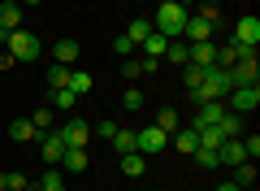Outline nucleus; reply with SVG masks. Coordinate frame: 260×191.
Masks as SVG:
<instances>
[{
	"instance_id": "obj_45",
	"label": "nucleus",
	"mask_w": 260,
	"mask_h": 191,
	"mask_svg": "<svg viewBox=\"0 0 260 191\" xmlns=\"http://www.w3.org/2000/svg\"><path fill=\"white\" fill-rule=\"evenodd\" d=\"M18 5H44V0H18Z\"/></svg>"
},
{
	"instance_id": "obj_36",
	"label": "nucleus",
	"mask_w": 260,
	"mask_h": 191,
	"mask_svg": "<svg viewBox=\"0 0 260 191\" xmlns=\"http://www.w3.org/2000/svg\"><path fill=\"white\" fill-rule=\"evenodd\" d=\"M113 52H117V57H130V52H135V44L126 39V31H121V35L113 39Z\"/></svg>"
},
{
	"instance_id": "obj_37",
	"label": "nucleus",
	"mask_w": 260,
	"mask_h": 191,
	"mask_svg": "<svg viewBox=\"0 0 260 191\" xmlns=\"http://www.w3.org/2000/svg\"><path fill=\"white\" fill-rule=\"evenodd\" d=\"M195 161H200V165H217V148H195Z\"/></svg>"
},
{
	"instance_id": "obj_32",
	"label": "nucleus",
	"mask_w": 260,
	"mask_h": 191,
	"mask_svg": "<svg viewBox=\"0 0 260 191\" xmlns=\"http://www.w3.org/2000/svg\"><path fill=\"white\" fill-rule=\"evenodd\" d=\"M165 61L186 65V39H169V48H165Z\"/></svg>"
},
{
	"instance_id": "obj_47",
	"label": "nucleus",
	"mask_w": 260,
	"mask_h": 191,
	"mask_svg": "<svg viewBox=\"0 0 260 191\" xmlns=\"http://www.w3.org/2000/svg\"><path fill=\"white\" fill-rule=\"evenodd\" d=\"M156 5H169V0H156Z\"/></svg>"
},
{
	"instance_id": "obj_15",
	"label": "nucleus",
	"mask_w": 260,
	"mask_h": 191,
	"mask_svg": "<svg viewBox=\"0 0 260 191\" xmlns=\"http://www.w3.org/2000/svg\"><path fill=\"white\" fill-rule=\"evenodd\" d=\"M152 126H160L165 135H174V130H182V113L174 109V104H165V109H156V122Z\"/></svg>"
},
{
	"instance_id": "obj_28",
	"label": "nucleus",
	"mask_w": 260,
	"mask_h": 191,
	"mask_svg": "<svg viewBox=\"0 0 260 191\" xmlns=\"http://www.w3.org/2000/svg\"><path fill=\"white\" fill-rule=\"evenodd\" d=\"M30 122H35V130H39V135H48V130H52V122H56V113L44 104V109H35V113H30Z\"/></svg>"
},
{
	"instance_id": "obj_7",
	"label": "nucleus",
	"mask_w": 260,
	"mask_h": 191,
	"mask_svg": "<svg viewBox=\"0 0 260 191\" xmlns=\"http://www.w3.org/2000/svg\"><path fill=\"white\" fill-rule=\"evenodd\" d=\"M56 135H61V144H65V148H87V139H91V126H87L83 118H70L61 130H56Z\"/></svg>"
},
{
	"instance_id": "obj_5",
	"label": "nucleus",
	"mask_w": 260,
	"mask_h": 191,
	"mask_svg": "<svg viewBox=\"0 0 260 191\" xmlns=\"http://www.w3.org/2000/svg\"><path fill=\"white\" fill-rule=\"evenodd\" d=\"M230 44H239V48H256L260 44V18H256V13H247V18L234 22V39H230Z\"/></svg>"
},
{
	"instance_id": "obj_40",
	"label": "nucleus",
	"mask_w": 260,
	"mask_h": 191,
	"mask_svg": "<svg viewBox=\"0 0 260 191\" xmlns=\"http://www.w3.org/2000/svg\"><path fill=\"white\" fill-rule=\"evenodd\" d=\"M200 18H204V22H217V18H221V9H217V5H200Z\"/></svg>"
},
{
	"instance_id": "obj_19",
	"label": "nucleus",
	"mask_w": 260,
	"mask_h": 191,
	"mask_svg": "<svg viewBox=\"0 0 260 191\" xmlns=\"http://www.w3.org/2000/svg\"><path fill=\"white\" fill-rule=\"evenodd\" d=\"M234 187L239 191H247V187H256V161H243V165H234Z\"/></svg>"
},
{
	"instance_id": "obj_27",
	"label": "nucleus",
	"mask_w": 260,
	"mask_h": 191,
	"mask_svg": "<svg viewBox=\"0 0 260 191\" xmlns=\"http://www.w3.org/2000/svg\"><path fill=\"white\" fill-rule=\"evenodd\" d=\"M70 91H74V96H87V91H91V74L87 70H70Z\"/></svg>"
},
{
	"instance_id": "obj_17",
	"label": "nucleus",
	"mask_w": 260,
	"mask_h": 191,
	"mask_svg": "<svg viewBox=\"0 0 260 191\" xmlns=\"http://www.w3.org/2000/svg\"><path fill=\"white\" fill-rule=\"evenodd\" d=\"M9 139L30 144V139H39V130H35V122H30V118H18V122H9Z\"/></svg>"
},
{
	"instance_id": "obj_20",
	"label": "nucleus",
	"mask_w": 260,
	"mask_h": 191,
	"mask_svg": "<svg viewBox=\"0 0 260 191\" xmlns=\"http://www.w3.org/2000/svg\"><path fill=\"white\" fill-rule=\"evenodd\" d=\"M61 165H65V170H74V174H83L87 165H91V161H87V148H65Z\"/></svg>"
},
{
	"instance_id": "obj_38",
	"label": "nucleus",
	"mask_w": 260,
	"mask_h": 191,
	"mask_svg": "<svg viewBox=\"0 0 260 191\" xmlns=\"http://www.w3.org/2000/svg\"><path fill=\"white\" fill-rule=\"evenodd\" d=\"M9 191H30V182H26V174H9Z\"/></svg>"
},
{
	"instance_id": "obj_35",
	"label": "nucleus",
	"mask_w": 260,
	"mask_h": 191,
	"mask_svg": "<svg viewBox=\"0 0 260 191\" xmlns=\"http://www.w3.org/2000/svg\"><path fill=\"white\" fill-rule=\"evenodd\" d=\"M239 144H243V152H247V161L260 156V135H247V139H239Z\"/></svg>"
},
{
	"instance_id": "obj_11",
	"label": "nucleus",
	"mask_w": 260,
	"mask_h": 191,
	"mask_svg": "<svg viewBox=\"0 0 260 191\" xmlns=\"http://www.w3.org/2000/svg\"><path fill=\"white\" fill-rule=\"evenodd\" d=\"M221 118H225V100H208V104H200V113H195L191 126L195 130H200V126H217Z\"/></svg>"
},
{
	"instance_id": "obj_23",
	"label": "nucleus",
	"mask_w": 260,
	"mask_h": 191,
	"mask_svg": "<svg viewBox=\"0 0 260 191\" xmlns=\"http://www.w3.org/2000/svg\"><path fill=\"white\" fill-rule=\"evenodd\" d=\"M148 35H152V22H148V18H135V22L126 26V39H130L135 48H139V44H143Z\"/></svg>"
},
{
	"instance_id": "obj_39",
	"label": "nucleus",
	"mask_w": 260,
	"mask_h": 191,
	"mask_svg": "<svg viewBox=\"0 0 260 191\" xmlns=\"http://www.w3.org/2000/svg\"><path fill=\"white\" fill-rule=\"evenodd\" d=\"M121 74H126V78L135 83V78H139V74H143V65H139V61H126V65H121Z\"/></svg>"
},
{
	"instance_id": "obj_4",
	"label": "nucleus",
	"mask_w": 260,
	"mask_h": 191,
	"mask_svg": "<svg viewBox=\"0 0 260 191\" xmlns=\"http://www.w3.org/2000/svg\"><path fill=\"white\" fill-rule=\"evenodd\" d=\"M260 104V83H247V87H230L225 96V109L230 113H251Z\"/></svg>"
},
{
	"instance_id": "obj_44",
	"label": "nucleus",
	"mask_w": 260,
	"mask_h": 191,
	"mask_svg": "<svg viewBox=\"0 0 260 191\" xmlns=\"http://www.w3.org/2000/svg\"><path fill=\"white\" fill-rule=\"evenodd\" d=\"M5 44H9V31H5V26H0V48H5Z\"/></svg>"
},
{
	"instance_id": "obj_34",
	"label": "nucleus",
	"mask_w": 260,
	"mask_h": 191,
	"mask_svg": "<svg viewBox=\"0 0 260 191\" xmlns=\"http://www.w3.org/2000/svg\"><path fill=\"white\" fill-rule=\"evenodd\" d=\"M74 100H78V96H74V91H70V87L52 91V104H56V109H74Z\"/></svg>"
},
{
	"instance_id": "obj_43",
	"label": "nucleus",
	"mask_w": 260,
	"mask_h": 191,
	"mask_svg": "<svg viewBox=\"0 0 260 191\" xmlns=\"http://www.w3.org/2000/svg\"><path fill=\"white\" fill-rule=\"evenodd\" d=\"M217 191H239V187H234V182H217Z\"/></svg>"
},
{
	"instance_id": "obj_41",
	"label": "nucleus",
	"mask_w": 260,
	"mask_h": 191,
	"mask_svg": "<svg viewBox=\"0 0 260 191\" xmlns=\"http://www.w3.org/2000/svg\"><path fill=\"white\" fill-rule=\"evenodd\" d=\"M113 130H117L113 122H100V126H91V135H104V139H113Z\"/></svg>"
},
{
	"instance_id": "obj_14",
	"label": "nucleus",
	"mask_w": 260,
	"mask_h": 191,
	"mask_svg": "<svg viewBox=\"0 0 260 191\" xmlns=\"http://www.w3.org/2000/svg\"><path fill=\"white\" fill-rule=\"evenodd\" d=\"M169 144L178 148V156H191L195 148H200V135H195V126H186V130H174V135H169Z\"/></svg>"
},
{
	"instance_id": "obj_29",
	"label": "nucleus",
	"mask_w": 260,
	"mask_h": 191,
	"mask_svg": "<svg viewBox=\"0 0 260 191\" xmlns=\"http://www.w3.org/2000/svg\"><path fill=\"white\" fill-rule=\"evenodd\" d=\"M48 87H52V91L70 87V65H52V70H48Z\"/></svg>"
},
{
	"instance_id": "obj_18",
	"label": "nucleus",
	"mask_w": 260,
	"mask_h": 191,
	"mask_svg": "<svg viewBox=\"0 0 260 191\" xmlns=\"http://www.w3.org/2000/svg\"><path fill=\"white\" fill-rule=\"evenodd\" d=\"M143 170H148V156L143 152H121V174L126 178H139Z\"/></svg>"
},
{
	"instance_id": "obj_22",
	"label": "nucleus",
	"mask_w": 260,
	"mask_h": 191,
	"mask_svg": "<svg viewBox=\"0 0 260 191\" xmlns=\"http://www.w3.org/2000/svg\"><path fill=\"white\" fill-rule=\"evenodd\" d=\"M217 130H221L225 139H239V135H243V113H230V109H225V118L217 122Z\"/></svg>"
},
{
	"instance_id": "obj_1",
	"label": "nucleus",
	"mask_w": 260,
	"mask_h": 191,
	"mask_svg": "<svg viewBox=\"0 0 260 191\" xmlns=\"http://www.w3.org/2000/svg\"><path fill=\"white\" fill-rule=\"evenodd\" d=\"M186 5H178V0H169V5H160L156 9V18H152V31L156 35H165V39H182V26H186Z\"/></svg>"
},
{
	"instance_id": "obj_24",
	"label": "nucleus",
	"mask_w": 260,
	"mask_h": 191,
	"mask_svg": "<svg viewBox=\"0 0 260 191\" xmlns=\"http://www.w3.org/2000/svg\"><path fill=\"white\" fill-rule=\"evenodd\" d=\"M143 48H148V57H152V61H165V48H169V39H165V35H156V31H152V35L143 39Z\"/></svg>"
},
{
	"instance_id": "obj_48",
	"label": "nucleus",
	"mask_w": 260,
	"mask_h": 191,
	"mask_svg": "<svg viewBox=\"0 0 260 191\" xmlns=\"http://www.w3.org/2000/svg\"><path fill=\"white\" fill-rule=\"evenodd\" d=\"M247 191H256V187H247Z\"/></svg>"
},
{
	"instance_id": "obj_42",
	"label": "nucleus",
	"mask_w": 260,
	"mask_h": 191,
	"mask_svg": "<svg viewBox=\"0 0 260 191\" xmlns=\"http://www.w3.org/2000/svg\"><path fill=\"white\" fill-rule=\"evenodd\" d=\"M0 191H9V174L5 170H0Z\"/></svg>"
},
{
	"instance_id": "obj_33",
	"label": "nucleus",
	"mask_w": 260,
	"mask_h": 191,
	"mask_svg": "<svg viewBox=\"0 0 260 191\" xmlns=\"http://www.w3.org/2000/svg\"><path fill=\"white\" fill-rule=\"evenodd\" d=\"M121 104H126L130 113H139L143 109V91L139 87H126V91H121Z\"/></svg>"
},
{
	"instance_id": "obj_6",
	"label": "nucleus",
	"mask_w": 260,
	"mask_h": 191,
	"mask_svg": "<svg viewBox=\"0 0 260 191\" xmlns=\"http://www.w3.org/2000/svg\"><path fill=\"white\" fill-rule=\"evenodd\" d=\"M135 148H139L143 156H156V152H165V148H169V135H165L160 126H148V130L135 135Z\"/></svg>"
},
{
	"instance_id": "obj_9",
	"label": "nucleus",
	"mask_w": 260,
	"mask_h": 191,
	"mask_svg": "<svg viewBox=\"0 0 260 191\" xmlns=\"http://www.w3.org/2000/svg\"><path fill=\"white\" fill-rule=\"evenodd\" d=\"M213 61H217V44H213V39L186 44V65H213Z\"/></svg>"
},
{
	"instance_id": "obj_25",
	"label": "nucleus",
	"mask_w": 260,
	"mask_h": 191,
	"mask_svg": "<svg viewBox=\"0 0 260 191\" xmlns=\"http://www.w3.org/2000/svg\"><path fill=\"white\" fill-rule=\"evenodd\" d=\"M35 191H65V178H61V170H44V178L35 182Z\"/></svg>"
},
{
	"instance_id": "obj_16",
	"label": "nucleus",
	"mask_w": 260,
	"mask_h": 191,
	"mask_svg": "<svg viewBox=\"0 0 260 191\" xmlns=\"http://www.w3.org/2000/svg\"><path fill=\"white\" fill-rule=\"evenodd\" d=\"M0 26H5V31H18L22 26V5H18V0H0Z\"/></svg>"
},
{
	"instance_id": "obj_3",
	"label": "nucleus",
	"mask_w": 260,
	"mask_h": 191,
	"mask_svg": "<svg viewBox=\"0 0 260 191\" xmlns=\"http://www.w3.org/2000/svg\"><path fill=\"white\" fill-rule=\"evenodd\" d=\"M5 48H9L13 61H35V57L44 52V44H39L30 31H22V26H18V31H9V44H5Z\"/></svg>"
},
{
	"instance_id": "obj_8",
	"label": "nucleus",
	"mask_w": 260,
	"mask_h": 191,
	"mask_svg": "<svg viewBox=\"0 0 260 191\" xmlns=\"http://www.w3.org/2000/svg\"><path fill=\"white\" fill-rule=\"evenodd\" d=\"M225 74H230V87H247V83H256L260 61H256V57H247V61H234Z\"/></svg>"
},
{
	"instance_id": "obj_31",
	"label": "nucleus",
	"mask_w": 260,
	"mask_h": 191,
	"mask_svg": "<svg viewBox=\"0 0 260 191\" xmlns=\"http://www.w3.org/2000/svg\"><path fill=\"white\" fill-rule=\"evenodd\" d=\"M234 61H239V44H225V48H217V61H213L217 70H230Z\"/></svg>"
},
{
	"instance_id": "obj_21",
	"label": "nucleus",
	"mask_w": 260,
	"mask_h": 191,
	"mask_svg": "<svg viewBox=\"0 0 260 191\" xmlns=\"http://www.w3.org/2000/svg\"><path fill=\"white\" fill-rule=\"evenodd\" d=\"M52 57H56V65H74L78 61V39H61L52 48Z\"/></svg>"
},
{
	"instance_id": "obj_13",
	"label": "nucleus",
	"mask_w": 260,
	"mask_h": 191,
	"mask_svg": "<svg viewBox=\"0 0 260 191\" xmlns=\"http://www.w3.org/2000/svg\"><path fill=\"white\" fill-rule=\"evenodd\" d=\"M39 148H44V165H61V156H65V144H61V135H56V130L39 135Z\"/></svg>"
},
{
	"instance_id": "obj_2",
	"label": "nucleus",
	"mask_w": 260,
	"mask_h": 191,
	"mask_svg": "<svg viewBox=\"0 0 260 191\" xmlns=\"http://www.w3.org/2000/svg\"><path fill=\"white\" fill-rule=\"evenodd\" d=\"M191 96H195V104L225 100V96H230V74H225V70H217V65H208V70H204V83H200V87H195Z\"/></svg>"
},
{
	"instance_id": "obj_30",
	"label": "nucleus",
	"mask_w": 260,
	"mask_h": 191,
	"mask_svg": "<svg viewBox=\"0 0 260 191\" xmlns=\"http://www.w3.org/2000/svg\"><path fill=\"white\" fill-rule=\"evenodd\" d=\"M204 70H208V65H182V83H186V91H195L200 83H204Z\"/></svg>"
},
{
	"instance_id": "obj_26",
	"label": "nucleus",
	"mask_w": 260,
	"mask_h": 191,
	"mask_svg": "<svg viewBox=\"0 0 260 191\" xmlns=\"http://www.w3.org/2000/svg\"><path fill=\"white\" fill-rule=\"evenodd\" d=\"M109 144L117 148V156H121V152H139V148H135V130H113Z\"/></svg>"
},
{
	"instance_id": "obj_10",
	"label": "nucleus",
	"mask_w": 260,
	"mask_h": 191,
	"mask_svg": "<svg viewBox=\"0 0 260 191\" xmlns=\"http://www.w3.org/2000/svg\"><path fill=\"white\" fill-rule=\"evenodd\" d=\"M182 39H186V44H200V39H213V22H204L200 13H191V18H186V26H182Z\"/></svg>"
},
{
	"instance_id": "obj_12",
	"label": "nucleus",
	"mask_w": 260,
	"mask_h": 191,
	"mask_svg": "<svg viewBox=\"0 0 260 191\" xmlns=\"http://www.w3.org/2000/svg\"><path fill=\"white\" fill-rule=\"evenodd\" d=\"M243 161H247V152H243L239 139H221V148H217V165H230V170H234V165H243Z\"/></svg>"
},
{
	"instance_id": "obj_46",
	"label": "nucleus",
	"mask_w": 260,
	"mask_h": 191,
	"mask_svg": "<svg viewBox=\"0 0 260 191\" xmlns=\"http://www.w3.org/2000/svg\"><path fill=\"white\" fill-rule=\"evenodd\" d=\"M178 5H191V0H178Z\"/></svg>"
}]
</instances>
